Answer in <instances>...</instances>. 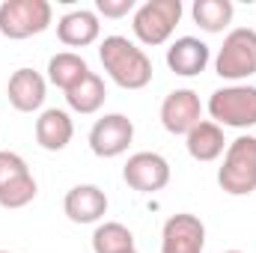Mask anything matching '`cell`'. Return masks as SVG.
Listing matches in <instances>:
<instances>
[{"instance_id": "1", "label": "cell", "mask_w": 256, "mask_h": 253, "mask_svg": "<svg viewBox=\"0 0 256 253\" xmlns=\"http://www.w3.org/2000/svg\"><path fill=\"white\" fill-rule=\"evenodd\" d=\"M98 57L110 80L122 90H143L152 80V60L143 48H137L126 36H104L98 45Z\"/></svg>"}, {"instance_id": "2", "label": "cell", "mask_w": 256, "mask_h": 253, "mask_svg": "<svg viewBox=\"0 0 256 253\" xmlns=\"http://www.w3.org/2000/svg\"><path fill=\"white\" fill-rule=\"evenodd\" d=\"M218 185L230 196H248L256 190V137L242 134L226 146Z\"/></svg>"}, {"instance_id": "3", "label": "cell", "mask_w": 256, "mask_h": 253, "mask_svg": "<svg viewBox=\"0 0 256 253\" xmlns=\"http://www.w3.org/2000/svg\"><path fill=\"white\" fill-rule=\"evenodd\" d=\"M212 122L226 128H254L256 126V86L250 84H232L224 90H214L208 98Z\"/></svg>"}, {"instance_id": "4", "label": "cell", "mask_w": 256, "mask_h": 253, "mask_svg": "<svg viewBox=\"0 0 256 253\" xmlns=\"http://www.w3.org/2000/svg\"><path fill=\"white\" fill-rule=\"evenodd\" d=\"M182 21V0H146L134 9L131 30L143 45H164Z\"/></svg>"}, {"instance_id": "5", "label": "cell", "mask_w": 256, "mask_h": 253, "mask_svg": "<svg viewBox=\"0 0 256 253\" xmlns=\"http://www.w3.org/2000/svg\"><path fill=\"white\" fill-rule=\"evenodd\" d=\"M54 9L48 0H6L0 3V33L6 39H30L51 27Z\"/></svg>"}, {"instance_id": "6", "label": "cell", "mask_w": 256, "mask_h": 253, "mask_svg": "<svg viewBox=\"0 0 256 253\" xmlns=\"http://www.w3.org/2000/svg\"><path fill=\"white\" fill-rule=\"evenodd\" d=\"M214 72L224 80H244L256 74V30L236 27L214 57Z\"/></svg>"}, {"instance_id": "7", "label": "cell", "mask_w": 256, "mask_h": 253, "mask_svg": "<svg viewBox=\"0 0 256 253\" xmlns=\"http://www.w3.org/2000/svg\"><path fill=\"white\" fill-rule=\"evenodd\" d=\"M122 179L140 194H155L170 185V164L158 152H134L122 167Z\"/></svg>"}, {"instance_id": "8", "label": "cell", "mask_w": 256, "mask_h": 253, "mask_svg": "<svg viewBox=\"0 0 256 253\" xmlns=\"http://www.w3.org/2000/svg\"><path fill=\"white\" fill-rule=\"evenodd\" d=\"M131 140H134V122L126 114H104L90 128V149L98 158H116L128 152Z\"/></svg>"}, {"instance_id": "9", "label": "cell", "mask_w": 256, "mask_h": 253, "mask_svg": "<svg viewBox=\"0 0 256 253\" xmlns=\"http://www.w3.org/2000/svg\"><path fill=\"white\" fill-rule=\"evenodd\" d=\"M206 250V224L191 214L179 212L167 218L161 230V253H202Z\"/></svg>"}, {"instance_id": "10", "label": "cell", "mask_w": 256, "mask_h": 253, "mask_svg": "<svg viewBox=\"0 0 256 253\" xmlns=\"http://www.w3.org/2000/svg\"><path fill=\"white\" fill-rule=\"evenodd\" d=\"M202 122V104L194 90H173L161 102V126L170 134H188Z\"/></svg>"}, {"instance_id": "11", "label": "cell", "mask_w": 256, "mask_h": 253, "mask_svg": "<svg viewBox=\"0 0 256 253\" xmlns=\"http://www.w3.org/2000/svg\"><path fill=\"white\" fill-rule=\"evenodd\" d=\"M6 96H9V104L21 114H33L45 104V96H48V80L36 72V68H18L12 72L9 84H6Z\"/></svg>"}, {"instance_id": "12", "label": "cell", "mask_w": 256, "mask_h": 253, "mask_svg": "<svg viewBox=\"0 0 256 253\" xmlns=\"http://www.w3.org/2000/svg\"><path fill=\"white\" fill-rule=\"evenodd\" d=\"M63 212L72 224H96L108 214V194L98 185H74L66 194Z\"/></svg>"}, {"instance_id": "13", "label": "cell", "mask_w": 256, "mask_h": 253, "mask_svg": "<svg viewBox=\"0 0 256 253\" xmlns=\"http://www.w3.org/2000/svg\"><path fill=\"white\" fill-rule=\"evenodd\" d=\"M208 60H212L208 45L202 39H196V36H182V39H176L167 48V66H170V72H176L182 78H194V74L206 72Z\"/></svg>"}, {"instance_id": "14", "label": "cell", "mask_w": 256, "mask_h": 253, "mask_svg": "<svg viewBox=\"0 0 256 253\" xmlns=\"http://www.w3.org/2000/svg\"><path fill=\"white\" fill-rule=\"evenodd\" d=\"M74 137V122L60 108H48L36 120V143L45 152H63Z\"/></svg>"}, {"instance_id": "15", "label": "cell", "mask_w": 256, "mask_h": 253, "mask_svg": "<svg viewBox=\"0 0 256 253\" xmlns=\"http://www.w3.org/2000/svg\"><path fill=\"white\" fill-rule=\"evenodd\" d=\"M98 33H102V24H98V15L92 9L66 12L57 21V36L68 48H86V45H92L98 39Z\"/></svg>"}, {"instance_id": "16", "label": "cell", "mask_w": 256, "mask_h": 253, "mask_svg": "<svg viewBox=\"0 0 256 253\" xmlns=\"http://www.w3.org/2000/svg\"><path fill=\"white\" fill-rule=\"evenodd\" d=\"M185 146H188V155H191L194 161H202V164L218 161L224 155V146H226L224 128L218 126V122H212V120H202L200 126H194L185 134Z\"/></svg>"}, {"instance_id": "17", "label": "cell", "mask_w": 256, "mask_h": 253, "mask_svg": "<svg viewBox=\"0 0 256 253\" xmlns=\"http://www.w3.org/2000/svg\"><path fill=\"white\" fill-rule=\"evenodd\" d=\"M108 98V90H104V80L90 72L80 84H74L72 90H66V104L74 110V114H96Z\"/></svg>"}, {"instance_id": "18", "label": "cell", "mask_w": 256, "mask_h": 253, "mask_svg": "<svg viewBox=\"0 0 256 253\" xmlns=\"http://www.w3.org/2000/svg\"><path fill=\"white\" fill-rule=\"evenodd\" d=\"M90 74V66L84 57H78V54H72V51H60V54H54L51 60H48V80L54 84V86H60V90H72L74 84H80L84 78Z\"/></svg>"}, {"instance_id": "19", "label": "cell", "mask_w": 256, "mask_h": 253, "mask_svg": "<svg viewBox=\"0 0 256 253\" xmlns=\"http://www.w3.org/2000/svg\"><path fill=\"white\" fill-rule=\"evenodd\" d=\"M134 250V236L126 224L108 220L98 224L92 232V253H131Z\"/></svg>"}, {"instance_id": "20", "label": "cell", "mask_w": 256, "mask_h": 253, "mask_svg": "<svg viewBox=\"0 0 256 253\" xmlns=\"http://www.w3.org/2000/svg\"><path fill=\"white\" fill-rule=\"evenodd\" d=\"M232 12H236V6L230 0H196L191 6L194 21L206 33H220L232 21Z\"/></svg>"}, {"instance_id": "21", "label": "cell", "mask_w": 256, "mask_h": 253, "mask_svg": "<svg viewBox=\"0 0 256 253\" xmlns=\"http://www.w3.org/2000/svg\"><path fill=\"white\" fill-rule=\"evenodd\" d=\"M36 190H39L36 188V179L30 173V176H24V179L9 182V185L0 188V206L3 208H24V206H30L36 200Z\"/></svg>"}, {"instance_id": "22", "label": "cell", "mask_w": 256, "mask_h": 253, "mask_svg": "<svg viewBox=\"0 0 256 253\" xmlns=\"http://www.w3.org/2000/svg\"><path fill=\"white\" fill-rule=\"evenodd\" d=\"M24 176H30L27 161L21 155H15V152H0V188L9 185V182H18Z\"/></svg>"}, {"instance_id": "23", "label": "cell", "mask_w": 256, "mask_h": 253, "mask_svg": "<svg viewBox=\"0 0 256 253\" xmlns=\"http://www.w3.org/2000/svg\"><path fill=\"white\" fill-rule=\"evenodd\" d=\"M96 12L104 18H126L134 12V0H96Z\"/></svg>"}, {"instance_id": "24", "label": "cell", "mask_w": 256, "mask_h": 253, "mask_svg": "<svg viewBox=\"0 0 256 253\" xmlns=\"http://www.w3.org/2000/svg\"><path fill=\"white\" fill-rule=\"evenodd\" d=\"M224 253H242V250H224Z\"/></svg>"}, {"instance_id": "25", "label": "cell", "mask_w": 256, "mask_h": 253, "mask_svg": "<svg viewBox=\"0 0 256 253\" xmlns=\"http://www.w3.org/2000/svg\"><path fill=\"white\" fill-rule=\"evenodd\" d=\"M0 253H9V250H0Z\"/></svg>"}, {"instance_id": "26", "label": "cell", "mask_w": 256, "mask_h": 253, "mask_svg": "<svg viewBox=\"0 0 256 253\" xmlns=\"http://www.w3.org/2000/svg\"><path fill=\"white\" fill-rule=\"evenodd\" d=\"M131 253H137V250H131Z\"/></svg>"}]
</instances>
